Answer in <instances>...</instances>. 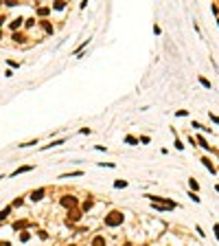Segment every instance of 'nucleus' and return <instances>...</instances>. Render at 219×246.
Segmentation results:
<instances>
[{"instance_id":"1","label":"nucleus","mask_w":219,"mask_h":246,"mask_svg":"<svg viewBox=\"0 0 219 246\" xmlns=\"http://www.w3.org/2000/svg\"><path fill=\"white\" fill-rule=\"evenodd\" d=\"M121 220H123V213H114V215L105 217V224H110V226H116V224H119Z\"/></svg>"},{"instance_id":"2","label":"nucleus","mask_w":219,"mask_h":246,"mask_svg":"<svg viewBox=\"0 0 219 246\" xmlns=\"http://www.w3.org/2000/svg\"><path fill=\"white\" fill-rule=\"evenodd\" d=\"M42 195H44V189H37V191L31 193V200H42Z\"/></svg>"},{"instance_id":"3","label":"nucleus","mask_w":219,"mask_h":246,"mask_svg":"<svg viewBox=\"0 0 219 246\" xmlns=\"http://www.w3.org/2000/svg\"><path fill=\"white\" fill-rule=\"evenodd\" d=\"M33 169V165H26V167H20V169H15L13 171V176H18V174H24V171H31Z\"/></svg>"},{"instance_id":"4","label":"nucleus","mask_w":219,"mask_h":246,"mask_svg":"<svg viewBox=\"0 0 219 246\" xmlns=\"http://www.w3.org/2000/svg\"><path fill=\"white\" fill-rule=\"evenodd\" d=\"M103 244H105V239L101 237V235H99V237H94V242H92V246H103Z\"/></svg>"},{"instance_id":"5","label":"nucleus","mask_w":219,"mask_h":246,"mask_svg":"<svg viewBox=\"0 0 219 246\" xmlns=\"http://www.w3.org/2000/svg\"><path fill=\"white\" fill-rule=\"evenodd\" d=\"M114 187H116V189H121V187H127V180H116V182H114Z\"/></svg>"},{"instance_id":"6","label":"nucleus","mask_w":219,"mask_h":246,"mask_svg":"<svg viewBox=\"0 0 219 246\" xmlns=\"http://www.w3.org/2000/svg\"><path fill=\"white\" fill-rule=\"evenodd\" d=\"M125 143H127V145H136L138 141H136L134 136H125Z\"/></svg>"},{"instance_id":"7","label":"nucleus","mask_w":219,"mask_h":246,"mask_svg":"<svg viewBox=\"0 0 219 246\" xmlns=\"http://www.w3.org/2000/svg\"><path fill=\"white\" fill-rule=\"evenodd\" d=\"M199 83H202L204 88H210V81H208V79H204V77H199Z\"/></svg>"},{"instance_id":"8","label":"nucleus","mask_w":219,"mask_h":246,"mask_svg":"<svg viewBox=\"0 0 219 246\" xmlns=\"http://www.w3.org/2000/svg\"><path fill=\"white\" fill-rule=\"evenodd\" d=\"M29 237H31V235H29V233H26V231H24V233H20V242H26V239H29Z\"/></svg>"},{"instance_id":"9","label":"nucleus","mask_w":219,"mask_h":246,"mask_svg":"<svg viewBox=\"0 0 219 246\" xmlns=\"http://www.w3.org/2000/svg\"><path fill=\"white\" fill-rule=\"evenodd\" d=\"M7 215H9V209H2V211H0V220H4Z\"/></svg>"},{"instance_id":"10","label":"nucleus","mask_w":219,"mask_h":246,"mask_svg":"<svg viewBox=\"0 0 219 246\" xmlns=\"http://www.w3.org/2000/svg\"><path fill=\"white\" fill-rule=\"evenodd\" d=\"M210 121H215L217 125H219V116H215V114H210Z\"/></svg>"},{"instance_id":"11","label":"nucleus","mask_w":219,"mask_h":246,"mask_svg":"<svg viewBox=\"0 0 219 246\" xmlns=\"http://www.w3.org/2000/svg\"><path fill=\"white\" fill-rule=\"evenodd\" d=\"M0 246H11L9 242H0Z\"/></svg>"}]
</instances>
